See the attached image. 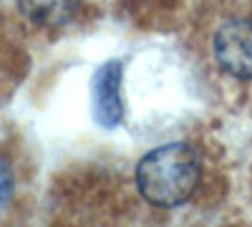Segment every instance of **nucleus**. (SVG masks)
<instances>
[{
    "mask_svg": "<svg viewBox=\"0 0 252 227\" xmlns=\"http://www.w3.org/2000/svg\"><path fill=\"white\" fill-rule=\"evenodd\" d=\"M204 164L189 141H169L149 149L134 169L139 197L157 210H177L189 204L202 187Z\"/></svg>",
    "mask_w": 252,
    "mask_h": 227,
    "instance_id": "f257e3e1",
    "label": "nucleus"
},
{
    "mask_svg": "<svg viewBox=\"0 0 252 227\" xmlns=\"http://www.w3.org/2000/svg\"><path fill=\"white\" fill-rule=\"evenodd\" d=\"M212 64L237 81H252V18H222L209 33Z\"/></svg>",
    "mask_w": 252,
    "mask_h": 227,
    "instance_id": "f03ea898",
    "label": "nucleus"
},
{
    "mask_svg": "<svg viewBox=\"0 0 252 227\" xmlns=\"http://www.w3.org/2000/svg\"><path fill=\"white\" fill-rule=\"evenodd\" d=\"M15 8L38 31H66L81 18L86 0H15Z\"/></svg>",
    "mask_w": 252,
    "mask_h": 227,
    "instance_id": "7ed1b4c3",
    "label": "nucleus"
},
{
    "mask_svg": "<svg viewBox=\"0 0 252 227\" xmlns=\"http://www.w3.org/2000/svg\"><path fill=\"white\" fill-rule=\"evenodd\" d=\"M94 116L103 129H114L121 124V64L109 61L94 73Z\"/></svg>",
    "mask_w": 252,
    "mask_h": 227,
    "instance_id": "20e7f679",
    "label": "nucleus"
},
{
    "mask_svg": "<svg viewBox=\"0 0 252 227\" xmlns=\"http://www.w3.org/2000/svg\"><path fill=\"white\" fill-rule=\"evenodd\" d=\"M15 169H13V164L0 154V207H5V204L13 199L15 195Z\"/></svg>",
    "mask_w": 252,
    "mask_h": 227,
    "instance_id": "39448f33",
    "label": "nucleus"
}]
</instances>
